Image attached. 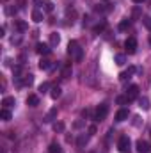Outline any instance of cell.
<instances>
[{
    "label": "cell",
    "instance_id": "26",
    "mask_svg": "<svg viewBox=\"0 0 151 153\" xmlns=\"http://www.w3.org/2000/svg\"><path fill=\"white\" fill-rule=\"evenodd\" d=\"M53 130L55 132H64V123L62 121H55L53 123Z\"/></svg>",
    "mask_w": 151,
    "mask_h": 153
},
{
    "label": "cell",
    "instance_id": "38",
    "mask_svg": "<svg viewBox=\"0 0 151 153\" xmlns=\"http://www.w3.org/2000/svg\"><path fill=\"white\" fill-rule=\"evenodd\" d=\"M150 45H151V34H150Z\"/></svg>",
    "mask_w": 151,
    "mask_h": 153
},
{
    "label": "cell",
    "instance_id": "16",
    "mask_svg": "<svg viewBox=\"0 0 151 153\" xmlns=\"http://www.w3.org/2000/svg\"><path fill=\"white\" fill-rule=\"evenodd\" d=\"M139 107L142 109V111H150V100L146 98V96H142V98H139Z\"/></svg>",
    "mask_w": 151,
    "mask_h": 153
},
{
    "label": "cell",
    "instance_id": "3",
    "mask_svg": "<svg viewBox=\"0 0 151 153\" xmlns=\"http://www.w3.org/2000/svg\"><path fill=\"white\" fill-rule=\"evenodd\" d=\"M117 150L121 153H126L130 150V137L128 135H121L119 141H117Z\"/></svg>",
    "mask_w": 151,
    "mask_h": 153
},
{
    "label": "cell",
    "instance_id": "14",
    "mask_svg": "<svg viewBox=\"0 0 151 153\" xmlns=\"http://www.w3.org/2000/svg\"><path fill=\"white\" fill-rule=\"evenodd\" d=\"M14 27L20 30V32H25L27 29H29V25H27V22H23V20H16L14 22Z\"/></svg>",
    "mask_w": 151,
    "mask_h": 153
},
{
    "label": "cell",
    "instance_id": "32",
    "mask_svg": "<svg viewBox=\"0 0 151 153\" xmlns=\"http://www.w3.org/2000/svg\"><path fill=\"white\" fill-rule=\"evenodd\" d=\"M48 89H50V84H48V82H43V84L39 85V93H46Z\"/></svg>",
    "mask_w": 151,
    "mask_h": 153
},
{
    "label": "cell",
    "instance_id": "23",
    "mask_svg": "<svg viewBox=\"0 0 151 153\" xmlns=\"http://www.w3.org/2000/svg\"><path fill=\"white\" fill-rule=\"evenodd\" d=\"M115 103H117V105H126V103H130V100H128V96L124 94V96H117V98H115Z\"/></svg>",
    "mask_w": 151,
    "mask_h": 153
},
{
    "label": "cell",
    "instance_id": "1",
    "mask_svg": "<svg viewBox=\"0 0 151 153\" xmlns=\"http://www.w3.org/2000/svg\"><path fill=\"white\" fill-rule=\"evenodd\" d=\"M68 53L75 59L76 62H82V59H84V50H82V46L78 45V41H75V39L70 41V45H68Z\"/></svg>",
    "mask_w": 151,
    "mask_h": 153
},
{
    "label": "cell",
    "instance_id": "35",
    "mask_svg": "<svg viewBox=\"0 0 151 153\" xmlns=\"http://www.w3.org/2000/svg\"><path fill=\"white\" fill-rule=\"evenodd\" d=\"M20 41H21V38H20V36H16V38H11V43H13V45H18Z\"/></svg>",
    "mask_w": 151,
    "mask_h": 153
},
{
    "label": "cell",
    "instance_id": "7",
    "mask_svg": "<svg viewBox=\"0 0 151 153\" xmlns=\"http://www.w3.org/2000/svg\"><path fill=\"white\" fill-rule=\"evenodd\" d=\"M34 84V75H23L18 78V85H32Z\"/></svg>",
    "mask_w": 151,
    "mask_h": 153
},
{
    "label": "cell",
    "instance_id": "21",
    "mask_svg": "<svg viewBox=\"0 0 151 153\" xmlns=\"http://www.w3.org/2000/svg\"><path fill=\"white\" fill-rule=\"evenodd\" d=\"M32 20H34L36 23L43 22V13H41L39 9H34V11H32Z\"/></svg>",
    "mask_w": 151,
    "mask_h": 153
},
{
    "label": "cell",
    "instance_id": "39",
    "mask_svg": "<svg viewBox=\"0 0 151 153\" xmlns=\"http://www.w3.org/2000/svg\"><path fill=\"white\" fill-rule=\"evenodd\" d=\"M4 2H7V0H4Z\"/></svg>",
    "mask_w": 151,
    "mask_h": 153
},
{
    "label": "cell",
    "instance_id": "8",
    "mask_svg": "<svg viewBox=\"0 0 151 153\" xmlns=\"http://www.w3.org/2000/svg\"><path fill=\"white\" fill-rule=\"evenodd\" d=\"M135 146H137V152L139 153H150V150H151L150 143H146V141H142V139H139Z\"/></svg>",
    "mask_w": 151,
    "mask_h": 153
},
{
    "label": "cell",
    "instance_id": "9",
    "mask_svg": "<svg viewBox=\"0 0 151 153\" xmlns=\"http://www.w3.org/2000/svg\"><path fill=\"white\" fill-rule=\"evenodd\" d=\"M53 68H55L53 62H50V61H46V59H41V61H39V70H43V71H50V70H53Z\"/></svg>",
    "mask_w": 151,
    "mask_h": 153
},
{
    "label": "cell",
    "instance_id": "31",
    "mask_svg": "<svg viewBox=\"0 0 151 153\" xmlns=\"http://www.w3.org/2000/svg\"><path fill=\"white\" fill-rule=\"evenodd\" d=\"M130 27V20H123L121 23H119V30H126Z\"/></svg>",
    "mask_w": 151,
    "mask_h": 153
},
{
    "label": "cell",
    "instance_id": "10",
    "mask_svg": "<svg viewBox=\"0 0 151 153\" xmlns=\"http://www.w3.org/2000/svg\"><path fill=\"white\" fill-rule=\"evenodd\" d=\"M133 73H135V66H130V68H128L126 71H123V73L119 75V80H121V82H126V80H128L130 76L133 75Z\"/></svg>",
    "mask_w": 151,
    "mask_h": 153
},
{
    "label": "cell",
    "instance_id": "17",
    "mask_svg": "<svg viewBox=\"0 0 151 153\" xmlns=\"http://www.w3.org/2000/svg\"><path fill=\"white\" fill-rule=\"evenodd\" d=\"M61 94H62V89H61L59 85H53V87H52V91H50V96H52L53 100H57Z\"/></svg>",
    "mask_w": 151,
    "mask_h": 153
},
{
    "label": "cell",
    "instance_id": "30",
    "mask_svg": "<svg viewBox=\"0 0 151 153\" xmlns=\"http://www.w3.org/2000/svg\"><path fill=\"white\" fill-rule=\"evenodd\" d=\"M94 11H96V13H109V11H110V7H103V5H100V4H98V5L94 7Z\"/></svg>",
    "mask_w": 151,
    "mask_h": 153
},
{
    "label": "cell",
    "instance_id": "12",
    "mask_svg": "<svg viewBox=\"0 0 151 153\" xmlns=\"http://www.w3.org/2000/svg\"><path fill=\"white\" fill-rule=\"evenodd\" d=\"M27 105H30V107H38L39 105V96L38 94H29V98H27Z\"/></svg>",
    "mask_w": 151,
    "mask_h": 153
},
{
    "label": "cell",
    "instance_id": "18",
    "mask_svg": "<svg viewBox=\"0 0 151 153\" xmlns=\"http://www.w3.org/2000/svg\"><path fill=\"white\" fill-rule=\"evenodd\" d=\"M48 153H62L61 144H59V143H52V144L48 146Z\"/></svg>",
    "mask_w": 151,
    "mask_h": 153
},
{
    "label": "cell",
    "instance_id": "15",
    "mask_svg": "<svg viewBox=\"0 0 151 153\" xmlns=\"http://www.w3.org/2000/svg\"><path fill=\"white\" fill-rule=\"evenodd\" d=\"M14 103H16V102H14V98H13V96H5V98L2 100V105H4V109H11Z\"/></svg>",
    "mask_w": 151,
    "mask_h": 153
},
{
    "label": "cell",
    "instance_id": "37",
    "mask_svg": "<svg viewBox=\"0 0 151 153\" xmlns=\"http://www.w3.org/2000/svg\"><path fill=\"white\" fill-rule=\"evenodd\" d=\"M133 2H135V4H142L144 0H133Z\"/></svg>",
    "mask_w": 151,
    "mask_h": 153
},
{
    "label": "cell",
    "instance_id": "4",
    "mask_svg": "<svg viewBox=\"0 0 151 153\" xmlns=\"http://www.w3.org/2000/svg\"><path fill=\"white\" fill-rule=\"evenodd\" d=\"M124 46L128 50V53H135L137 52V39L135 38H128L124 41Z\"/></svg>",
    "mask_w": 151,
    "mask_h": 153
},
{
    "label": "cell",
    "instance_id": "5",
    "mask_svg": "<svg viewBox=\"0 0 151 153\" xmlns=\"http://www.w3.org/2000/svg\"><path fill=\"white\" fill-rule=\"evenodd\" d=\"M36 52H38L39 55H48V53L52 52V48H50V45H46V43H38V45H36Z\"/></svg>",
    "mask_w": 151,
    "mask_h": 153
},
{
    "label": "cell",
    "instance_id": "22",
    "mask_svg": "<svg viewBox=\"0 0 151 153\" xmlns=\"http://www.w3.org/2000/svg\"><path fill=\"white\" fill-rule=\"evenodd\" d=\"M0 119H2V121H9V119H11V111H9V109H2V111H0Z\"/></svg>",
    "mask_w": 151,
    "mask_h": 153
},
{
    "label": "cell",
    "instance_id": "34",
    "mask_svg": "<svg viewBox=\"0 0 151 153\" xmlns=\"http://www.w3.org/2000/svg\"><path fill=\"white\" fill-rule=\"evenodd\" d=\"M94 134H96V126L91 125V126H89V135H94Z\"/></svg>",
    "mask_w": 151,
    "mask_h": 153
},
{
    "label": "cell",
    "instance_id": "29",
    "mask_svg": "<svg viewBox=\"0 0 151 153\" xmlns=\"http://www.w3.org/2000/svg\"><path fill=\"white\" fill-rule=\"evenodd\" d=\"M142 23H144V27L148 30H151V18L150 16H142Z\"/></svg>",
    "mask_w": 151,
    "mask_h": 153
},
{
    "label": "cell",
    "instance_id": "11",
    "mask_svg": "<svg viewBox=\"0 0 151 153\" xmlns=\"http://www.w3.org/2000/svg\"><path fill=\"white\" fill-rule=\"evenodd\" d=\"M55 117H57V107L50 109V111H48V114L44 116V119H43V121H44V123H52Z\"/></svg>",
    "mask_w": 151,
    "mask_h": 153
},
{
    "label": "cell",
    "instance_id": "19",
    "mask_svg": "<svg viewBox=\"0 0 151 153\" xmlns=\"http://www.w3.org/2000/svg\"><path fill=\"white\" fill-rule=\"evenodd\" d=\"M73 73V68H71V64H66V66H62V78H70Z\"/></svg>",
    "mask_w": 151,
    "mask_h": 153
},
{
    "label": "cell",
    "instance_id": "33",
    "mask_svg": "<svg viewBox=\"0 0 151 153\" xmlns=\"http://www.w3.org/2000/svg\"><path fill=\"white\" fill-rule=\"evenodd\" d=\"M5 14H16V7H5Z\"/></svg>",
    "mask_w": 151,
    "mask_h": 153
},
{
    "label": "cell",
    "instance_id": "28",
    "mask_svg": "<svg viewBox=\"0 0 151 153\" xmlns=\"http://www.w3.org/2000/svg\"><path fill=\"white\" fill-rule=\"evenodd\" d=\"M105 27H107V23H105V22H101V23H98V25H96V27H94L93 30H94V32L98 34V32H103V30H105Z\"/></svg>",
    "mask_w": 151,
    "mask_h": 153
},
{
    "label": "cell",
    "instance_id": "27",
    "mask_svg": "<svg viewBox=\"0 0 151 153\" xmlns=\"http://www.w3.org/2000/svg\"><path fill=\"white\" fill-rule=\"evenodd\" d=\"M43 7H44V11H46V13H52V11H53V2L46 0V2L43 4Z\"/></svg>",
    "mask_w": 151,
    "mask_h": 153
},
{
    "label": "cell",
    "instance_id": "36",
    "mask_svg": "<svg viewBox=\"0 0 151 153\" xmlns=\"http://www.w3.org/2000/svg\"><path fill=\"white\" fill-rule=\"evenodd\" d=\"M73 126H75V128H82V126H84V121H75Z\"/></svg>",
    "mask_w": 151,
    "mask_h": 153
},
{
    "label": "cell",
    "instance_id": "13",
    "mask_svg": "<svg viewBox=\"0 0 151 153\" xmlns=\"http://www.w3.org/2000/svg\"><path fill=\"white\" fill-rule=\"evenodd\" d=\"M124 119H128V109H121V111H117V114H115V121H124Z\"/></svg>",
    "mask_w": 151,
    "mask_h": 153
},
{
    "label": "cell",
    "instance_id": "24",
    "mask_svg": "<svg viewBox=\"0 0 151 153\" xmlns=\"http://www.w3.org/2000/svg\"><path fill=\"white\" fill-rule=\"evenodd\" d=\"M87 141H89V137H87L85 134H82V135L78 137V141H76V144H78V146L82 148V146H85V144H87Z\"/></svg>",
    "mask_w": 151,
    "mask_h": 153
},
{
    "label": "cell",
    "instance_id": "20",
    "mask_svg": "<svg viewBox=\"0 0 151 153\" xmlns=\"http://www.w3.org/2000/svg\"><path fill=\"white\" fill-rule=\"evenodd\" d=\"M59 43H61V36H59L57 32H52V34H50V45H52V46H57Z\"/></svg>",
    "mask_w": 151,
    "mask_h": 153
},
{
    "label": "cell",
    "instance_id": "6",
    "mask_svg": "<svg viewBox=\"0 0 151 153\" xmlns=\"http://www.w3.org/2000/svg\"><path fill=\"white\" fill-rule=\"evenodd\" d=\"M126 96H128V100H130V102H132V100H135V98L139 96V85H135V84H133V85H130V87H128V91H126Z\"/></svg>",
    "mask_w": 151,
    "mask_h": 153
},
{
    "label": "cell",
    "instance_id": "2",
    "mask_svg": "<svg viewBox=\"0 0 151 153\" xmlns=\"http://www.w3.org/2000/svg\"><path fill=\"white\" fill-rule=\"evenodd\" d=\"M109 114V103H100L94 111V119L96 121H103Z\"/></svg>",
    "mask_w": 151,
    "mask_h": 153
},
{
    "label": "cell",
    "instance_id": "25",
    "mask_svg": "<svg viewBox=\"0 0 151 153\" xmlns=\"http://www.w3.org/2000/svg\"><path fill=\"white\" fill-rule=\"evenodd\" d=\"M114 59H115V64H119V66H123V64L126 62V57H124L123 53H117V55H115Z\"/></svg>",
    "mask_w": 151,
    "mask_h": 153
}]
</instances>
